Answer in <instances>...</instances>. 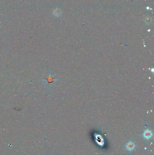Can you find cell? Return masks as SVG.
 Segmentation results:
<instances>
[{
  "instance_id": "3",
  "label": "cell",
  "mask_w": 154,
  "mask_h": 155,
  "mask_svg": "<svg viewBox=\"0 0 154 155\" xmlns=\"http://www.w3.org/2000/svg\"><path fill=\"white\" fill-rule=\"evenodd\" d=\"M53 15L56 16V17H58L60 16L62 14V11L61 10L59 9V8L58 7H57L54 10H53V12H52Z\"/></svg>"
},
{
  "instance_id": "5",
  "label": "cell",
  "mask_w": 154,
  "mask_h": 155,
  "mask_svg": "<svg viewBox=\"0 0 154 155\" xmlns=\"http://www.w3.org/2000/svg\"><path fill=\"white\" fill-rule=\"evenodd\" d=\"M144 21H145V22L146 24H147V25H150L152 22V18L148 16V17H146L145 18V19L144 20Z\"/></svg>"
},
{
  "instance_id": "1",
  "label": "cell",
  "mask_w": 154,
  "mask_h": 155,
  "mask_svg": "<svg viewBox=\"0 0 154 155\" xmlns=\"http://www.w3.org/2000/svg\"><path fill=\"white\" fill-rule=\"evenodd\" d=\"M58 81L56 75L51 70L49 71L43 78L42 82L45 88L48 90L55 87Z\"/></svg>"
},
{
  "instance_id": "4",
  "label": "cell",
  "mask_w": 154,
  "mask_h": 155,
  "mask_svg": "<svg viewBox=\"0 0 154 155\" xmlns=\"http://www.w3.org/2000/svg\"><path fill=\"white\" fill-rule=\"evenodd\" d=\"M126 149L129 151H132L134 149L135 147V145L134 143L132 141H129L126 146Z\"/></svg>"
},
{
  "instance_id": "2",
  "label": "cell",
  "mask_w": 154,
  "mask_h": 155,
  "mask_svg": "<svg viewBox=\"0 0 154 155\" xmlns=\"http://www.w3.org/2000/svg\"><path fill=\"white\" fill-rule=\"evenodd\" d=\"M153 136V133L150 130H145L143 133V136L144 138L147 140L150 139Z\"/></svg>"
}]
</instances>
